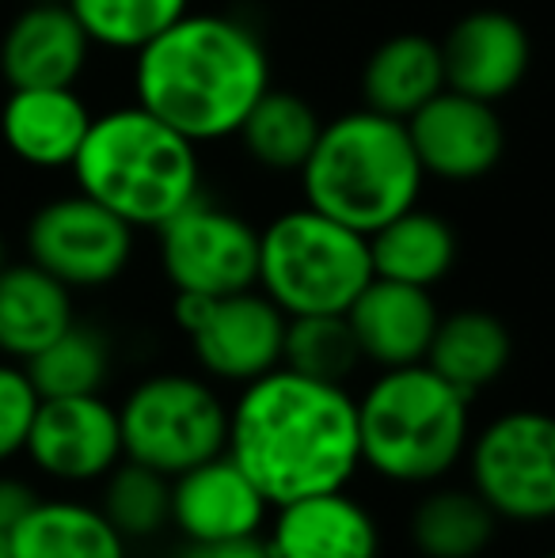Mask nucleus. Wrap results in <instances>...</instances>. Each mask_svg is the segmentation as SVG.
<instances>
[{
  "label": "nucleus",
  "instance_id": "obj_1",
  "mask_svg": "<svg viewBox=\"0 0 555 558\" xmlns=\"http://www.w3.org/2000/svg\"><path fill=\"white\" fill-rule=\"evenodd\" d=\"M225 452L270 506L354 486L362 471L358 396L278 365L229 403Z\"/></svg>",
  "mask_w": 555,
  "mask_h": 558
},
{
  "label": "nucleus",
  "instance_id": "obj_2",
  "mask_svg": "<svg viewBox=\"0 0 555 558\" xmlns=\"http://www.w3.org/2000/svg\"><path fill=\"white\" fill-rule=\"evenodd\" d=\"M267 88V50L260 35L232 15L186 12L137 50V104L194 145L237 137Z\"/></svg>",
  "mask_w": 555,
  "mask_h": 558
},
{
  "label": "nucleus",
  "instance_id": "obj_3",
  "mask_svg": "<svg viewBox=\"0 0 555 558\" xmlns=\"http://www.w3.org/2000/svg\"><path fill=\"white\" fill-rule=\"evenodd\" d=\"M472 396L419 365L377 368L358 396L362 468L393 486L426 490L464 463L472 441Z\"/></svg>",
  "mask_w": 555,
  "mask_h": 558
},
{
  "label": "nucleus",
  "instance_id": "obj_4",
  "mask_svg": "<svg viewBox=\"0 0 555 558\" xmlns=\"http://www.w3.org/2000/svg\"><path fill=\"white\" fill-rule=\"evenodd\" d=\"M76 191L130 228H160L202 194L198 145L141 104L92 118L73 160Z\"/></svg>",
  "mask_w": 555,
  "mask_h": 558
},
{
  "label": "nucleus",
  "instance_id": "obj_5",
  "mask_svg": "<svg viewBox=\"0 0 555 558\" xmlns=\"http://www.w3.org/2000/svg\"><path fill=\"white\" fill-rule=\"evenodd\" d=\"M301 175L304 206L370 235L419 206L422 171L408 122L370 107L324 122Z\"/></svg>",
  "mask_w": 555,
  "mask_h": 558
},
{
  "label": "nucleus",
  "instance_id": "obj_6",
  "mask_svg": "<svg viewBox=\"0 0 555 558\" xmlns=\"http://www.w3.org/2000/svg\"><path fill=\"white\" fill-rule=\"evenodd\" d=\"M373 281L370 235L301 206L260 228L255 286L286 316H342Z\"/></svg>",
  "mask_w": 555,
  "mask_h": 558
},
{
  "label": "nucleus",
  "instance_id": "obj_7",
  "mask_svg": "<svg viewBox=\"0 0 555 558\" xmlns=\"http://www.w3.org/2000/svg\"><path fill=\"white\" fill-rule=\"evenodd\" d=\"M126 460L176 478L186 468L225 452L229 403L217 384L198 373H153L119 403Z\"/></svg>",
  "mask_w": 555,
  "mask_h": 558
},
{
  "label": "nucleus",
  "instance_id": "obj_8",
  "mask_svg": "<svg viewBox=\"0 0 555 558\" xmlns=\"http://www.w3.org/2000/svg\"><path fill=\"white\" fill-rule=\"evenodd\" d=\"M468 486L498 521H555V414L514 407L472 434L464 452Z\"/></svg>",
  "mask_w": 555,
  "mask_h": 558
},
{
  "label": "nucleus",
  "instance_id": "obj_9",
  "mask_svg": "<svg viewBox=\"0 0 555 558\" xmlns=\"http://www.w3.org/2000/svg\"><path fill=\"white\" fill-rule=\"evenodd\" d=\"M171 316L209 380L244 388L281 365L289 316L260 286L229 296L176 293Z\"/></svg>",
  "mask_w": 555,
  "mask_h": 558
},
{
  "label": "nucleus",
  "instance_id": "obj_10",
  "mask_svg": "<svg viewBox=\"0 0 555 558\" xmlns=\"http://www.w3.org/2000/svg\"><path fill=\"white\" fill-rule=\"evenodd\" d=\"M160 270L176 293L229 296L260 281V228L198 198L156 228Z\"/></svg>",
  "mask_w": 555,
  "mask_h": 558
},
{
  "label": "nucleus",
  "instance_id": "obj_11",
  "mask_svg": "<svg viewBox=\"0 0 555 558\" xmlns=\"http://www.w3.org/2000/svg\"><path fill=\"white\" fill-rule=\"evenodd\" d=\"M27 258L69 289H104L134 258V228L88 194L53 198L27 225Z\"/></svg>",
  "mask_w": 555,
  "mask_h": 558
},
{
  "label": "nucleus",
  "instance_id": "obj_12",
  "mask_svg": "<svg viewBox=\"0 0 555 558\" xmlns=\"http://www.w3.org/2000/svg\"><path fill=\"white\" fill-rule=\"evenodd\" d=\"M23 456L38 475L61 486L104 483L107 471L119 460H126L119 407L104 399V391L99 396L43 399Z\"/></svg>",
  "mask_w": 555,
  "mask_h": 558
},
{
  "label": "nucleus",
  "instance_id": "obj_13",
  "mask_svg": "<svg viewBox=\"0 0 555 558\" xmlns=\"http://www.w3.org/2000/svg\"><path fill=\"white\" fill-rule=\"evenodd\" d=\"M408 133L422 171L445 183H472L491 175L506 153V130L495 104L453 88H442L426 107H419L408 118Z\"/></svg>",
  "mask_w": 555,
  "mask_h": 558
},
{
  "label": "nucleus",
  "instance_id": "obj_14",
  "mask_svg": "<svg viewBox=\"0 0 555 558\" xmlns=\"http://www.w3.org/2000/svg\"><path fill=\"white\" fill-rule=\"evenodd\" d=\"M275 513L260 486L240 471L229 452L186 468L171 478V529L183 544H225V539H252L267 532Z\"/></svg>",
  "mask_w": 555,
  "mask_h": 558
},
{
  "label": "nucleus",
  "instance_id": "obj_15",
  "mask_svg": "<svg viewBox=\"0 0 555 558\" xmlns=\"http://www.w3.org/2000/svg\"><path fill=\"white\" fill-rule=\"evenodd\" d=\"M442 61L445 88L483 104H503L529 76L533 43L510 12L480 8L449 27V35L442 38Z\"/></svg>",
  "mask_w": 555,
  "mask_h": 558
},
{
  "label": "nucleus",
  "instance_id": "obj_16",
  "mask_svg": "<svg viewBox=\"0 0 555 558\" xmlns=\"http://www.w3.org/2000/svg\"><path fill=\"white\" fill-rule=\"evenodd\" d=\"M263 536L275 558H381V524L350 486L278 506Z\"/></svg>",
  "mask_w": 555,
  "mask_h": 558
},
{
  "label": "nucleus",
  "instance_id": "obj_17",
  "mask_svg": "<svg viewBox=\"0 0 555 558\" xmlns=\"http://www.w3.org/2000/svg\"><path fill=\"white\" fill-rule=\"evenodd\" d=\"M437 301L430 289L377 278L354 296L347 308V324L358 338L362 361L373 368H400L426 361L437 331Z\"/></svg>",
  "mask_w": 555,
  "mask_h": 558
},
{
  "label": "nucleus",
  "instance_id": "obj_18",
  "mask_svg": "<svg viewBox=\"0 0 555 558\" xmlns=\"http://www.w3.org/2000/svg\"><path fill=\"white\" fill-rule=\"evenodd\" d=\"M92 38L69 4H27L0 38L8 88H73L88 65Z\"/></svg>",
  "mask_w": 555,
  "mask_h": 558
},
{
  "label": "nucleus",
  "instance_id": "obj_19",
  "mask_svg": "<svg viewBox=\"0 0 555 558\" xmlns=\"http://www.w3.org/2000/svg\"><path fill=\"white\" fill-rule=\"evenodd\" d=\"M88 104L76 88H12L0 107V137L27 168H73L92 125Z\"/></svg>",
  "mask_w": 555,
  "mask_h": 558
},
{
  "label": "nucleus",
  "instance_id": "obj_20",
  "mask_svg": "<svg viewBox=\"0 0 555 558\" xmlns=\"http://www.w3.org/2000/svg\"><path fill=\"white\" fill-rule=\"evenodd\" d=\"M76 324L73 289L43 266H0V357L27 361Z\"/></svg>",
  "mask_w": 555,
  "mask_h": 558
},
{
  "label": "nucleus",
  "instance_id": "obj_21",
  "mask_svg": "<svg viewBox=\"0 0 555 558\" xmlns=\"http://www.w3.org/2000/svg\"><path fill=\"white\" fill-rule=\"evenodd\" d=\"M8 539L12 558H130V539L81 498H38Z\"/></svg>",
  "mask_w": 555,
  "mask_h": 558
},
{
  "label": "nucleus",
  "instance_id": "obj_22",
  "mask_svg": "<svg viewBox=\"0 0 555 558\" xmlns=\"http://www.w3.org/2000/svg\"><path fill=\"white\" fill-rule=\"evenodd\" d=\"M514 361V335L495 312L460 308L437 319L426 365L442 373L464 396H480L491 384L503 380Z\"/></svg>",
  "mask_w": 555,
  "mask_h": 558
},
{
  "label": "nucleus",
  "instance_id": "obj_23",
  "mask_svg": "<svg viewBox=\"0 0 555 558\" xmlns=\"http://www.w3.org/2000/svg\"><path fill=\"white\" fill-rule=\"evenodd\" d=\"M445 88L442 43L430 35H393L362 69V99L370 111L408 122Z\"/></svg>",
  "mask_w": 555,
  "mask_h": 558
},
{
  "label": "nucleus",
  "instance_id": "obj_24",
  "mask_svg": "<svg viewBox=\"0 0 555 558\" xmlns=\"http://www.w3.org/2000/svg\"><path fill=\"white\" fill-rule=\"evenodd\" d=\"M370 258L377 278L434 289L449 278L457 263V235L445 217L411 206L370 232Z\"/></svg>",
  "mask_w": 555,
  "mask_h": 558
},
{
  "label": "nucleus",
  "instance_id": "obj_25",
  "mask_svg": "<svg viewBox=\"0 0 555 558\" xmlns=\"http://www.w3.org/2000/svg\"><path fill=\"white\" fill-rule=\"evenodd\" d=\"M498 524L472 486L434 483L411 509L408 536L422 558H480L495 544Z\"/></svg>",
  "mask_w": 555,
  "mask_h": 558
},
{
  "label": "nucleus",
  "instance_id": "obj_26",
  "mask_svg": "<svg viewBox=\"0 0 555 558\" xmlns=\"http://www.w3.org/2000/svg\"><path fill=\"white\" fill-rule=\"evenodd\" d=\"M319 130H324V118L316 114L309 99L297 92L267 88L240 122L237 137L248 148V156L263 168L301 171L309 153L316 148Z\"/></svg>",
  "mask_w": 555,
  "mask_h": 558
},
{
  "label": "nucleus",
  "instance_id": "obj_27",
  "mask_svg": "<svg viewBox=\"0 0 555 558\" xmlns=\"http://www.w3.org/2000/svg\"><path fill=\"white\" fill-rule=\"evenodd\" d=\"M111 338L99 327L81 324L65 327L50 345L23 361L43 399L61 396H99L111 380Z\"/></svg>",
  "mask_w": 555,
  "mask_h": 558
},
{
  "label": "nucleus",
  "instance_id": "obj_28",
  "mask_svg": "<svg viewBox=\"0 0 555 558\" xmlns=\"http://www.w3.org/2000/svg\"><path fill=\"white\" fill-rule=\"evenodd\" d=\"M96 506L130 544H141L171 529V478L137 460H119L99 483Z\"/></svg>",
  "mask_w": 555,
  "mask_h": 558
},
{
  "label": "nucleus",
  "instance_id": "obj_29",
  "mask_svg": "<svg viewBox=\"0 0 555 558\" xmlns=\"http://www.w3.org/2000/svg\"><path fill=\"white\" fill-rule=\"evenodd\" d=\"M92 46L137 53L191 12V0H65Z\"/></svg>",
  "mask_w": 555,
  "mask_h": 558
},
{
  "label": "nucleus",
  "instance_id": "obj_30",
  "mask_svg": "<svg viewBox=\"0 0 555 558\" xmlns=\"http://www.w3.org/2000/svg\"><path fill=\"white\" fill-rule=\"evenodd\" d=\"M281 365L327 384H347L365 365L347 312L342 316H289Z\"/></svg>",
  "mask_w": 555,
  "mask_h": 558
},
{
  "label": "nucleus",
  "instance_id": "obj_31",
  "mask_svg": "<svg viewBox=\"0 0 555 558\" xmlns=\"http://www.w3.org/2000/svg\"><path fill=\"white\" fill-rule=\"evenodd\" d=\"M38 407H43V396L23 361H0V463L23 456Z\"/></svg>",
  "mask_w": 555,
  "mask_h": 558
},
{
  "label": "nucleus",
  "instance_id": "obj_32",
  "mask_svg": "<svg viewBox=\"0 0 555 558\" xmlns=\"http://www.w3.org/2000/svg\"><path fill=\"white\" fill-rule=\"evenodd\" d=\"M43 494L27 483V478H15V475H0V532H12L31 509L38 506Z\"/></svg>",
  "mask_w": 555,
  "mask_h": 558
},
{
  "label": "nucleus",
  "instance_id": "obj_33",
  "mask_svg": "<svg viewBox=\"0 0 555 558\" xmlns=\"http://www.w3.org/2000/svg\"><path fill=\"white\" fill-rule=\"evenodd\" d=\"M171 558H275L267 536L252 539H225V544H183Z\"/></svg>",
  "mask_w": 555,
  "mask_h": 558
},
{
  "label": "nucleus",
  "instance_id": "obj_34",
  "mask_svg": "<svg viewBox=\"0 0 555 558\" xmlns=\"http://www.w3.org/2000/svg\"><path fill=\"white\" fill-rule=\"evenodd\" d=\"M0 558H12V539H8V532H0Z\"/></svg>",
  "mask_w": 555,
  "mask_h": 558
},
{
  "label": "nucleus",
  "instance_id": "obj_35",
  "mask_svg": "<svg viewBox=\"0 0 555 558\" xmlns=\"http://www.w3.org/2000/svg\"><path fill=\"white\" fill-rule=\"evenodd\" d=\"M0 266H8V251H4V240H0Z\"/></svg>",
  "mask_w": 555,
  "mask_h": 558
},
{
  "label": "nucleus",
  "instance_id": "obj_36",
  "mask_svg": "<svg viewBox=\"0 0 555 558\" xmlns=\"http://www.w3.org/2000/svg\"><path fill=\"white\" fill-rule=\"evenodd\" d=\"M31 4H65V0H31Z\"/></svg>",
  "mask_w": 555,
  "mask_h": 558
},
{
  "label": "nucleus",
  "instance_id": "obj_37",
  "mask_svg": "<svg viewBox=\"0 0 555 558\" xmlns=\"http://www.w3.org/2000/svg\"><path fill=\"white\" fill-rule=\"evenodd\" d=\"M541 558H555V547H552V551H544Z\"/></svg>",
  "mask_w": 555,
  "mask_h": 558
}]
</instances>
